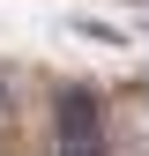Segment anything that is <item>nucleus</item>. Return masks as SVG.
<instances>
[{
	"instance_id": "nucleus-1",
	"label": "nucleus",
	"mask_w": 149,
	"mask_h": 156,
	"mask_svg": "<svg viewBox=\"0 0 149 156\" xmlns=\"http://www.w3.org/2000/svg\"><path fill=\"white\" fill-rule=\"evenodd\" d=\"M60 156H104V119H97V97L89 89L60 97Z\"/></svg>"
}]
</instances>
